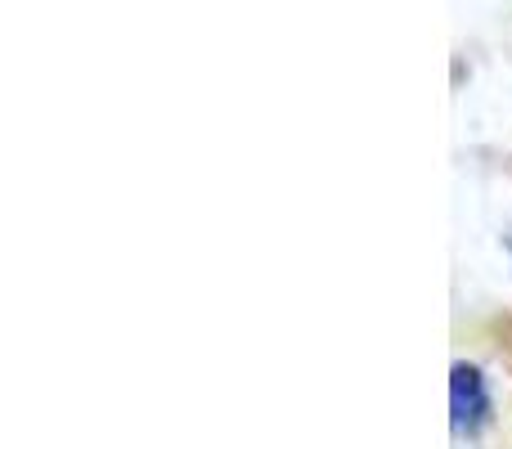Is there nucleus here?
<instances>
[{
  "label": "nucleus",
  "instance_id": "obj_1",
  "mask_svg": "<svg viewBox=\"0 0 512 449\" xmlns=\"http://www.w3.org/2000/svg\"><path fill=\"white\" fill-rule=\"evenodd\" d=\"M450 409H454V432H477L490 414V391L486 378L468 364H454V378H450Z\"/></svg>",
  "mask_w": 512,
  "mask_h": 449
}]
</instances>
